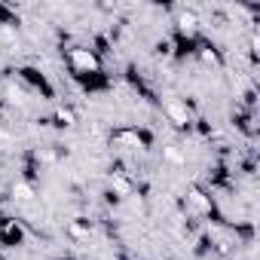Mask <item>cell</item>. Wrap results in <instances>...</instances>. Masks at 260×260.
I'll return each mask as SVG.
<instances>
[{
	"label": "cell",
	"mask_w": 260,
	"mask_h": 260,
	"mask_svg": "<svg viewBox=\"0 0 260 260\" xmlns=\"http://www.w3.org/2000/svg\"><path fill=\"white\" fill-rule=\"evenodd\" d=\"M0 239H7L10 245L22 242V226H19L16 220H4V226H0Z\"/></svg>",
	"instance_id": "8"
},
{
	"label": "cell",
	"mask_w": 260,
	"mask_h": 260,
	"mask_svg": "<svg viewBox=\"0 0 260 260\" xmlns=\"http://www.w3.org/2000/svg\"><path fill=\"white\" fill-rule=\"evenodd\" d=\"M55 119H58V125H64V128L77 125V113H74V107H58V110H55Z\"/></svg>",
	"instance_id": "10"
},
{
	"label": "cell",
	"mask_w": 260,
	"mask_h": 260,
	"mask_svg": "<svg viewBox=\"0 0 260 260\" xmlns=\"http://www.w3.org/2000/svg\"><path fill=\"white\" fill-rule=\"evenodd\" d=\"M162 156H166V162H172V166H178V169H181V166H187V156H184L178 147H166V150H162Z\"/></svg>",
	"instance_id": "12"
},
{
	"label": "cell",
	"mask_w": 260,
	"mask_h": 260,
	"mask_svg": "<svg viewBox=\"0 0 260 260\" xmlns=\"http://www.w3.org/2000/svg\"><path fill=\"white\" fill-rule=\"evenodd\" d=\"M0 226H4V214H0Z\"/></svg>",
	"instance_id": "14"
},
{
	"label": "cell",
	"mask_w": 260,
	"mask_h": 260,
	"mask_svg": "<svg viewBox=\"0 0 260 260\" xmlns=\"http://www.w3.org/2000/svg\"><path fill=\"white\" fill-rule=\"evenodd\" d=\"M71 236L86 239V236H89V226H83V223H77V220H74V223H71Z\"/></svg>",
	"instance_id": "13"
},
{
	"label": "cell",
	"mask_w": 260,
	"mask_h": 260,
	"mask_svg": "<svg viewBox=\"0 0 260 260\" xmlns=\"http://www.w3.org/2000/svg\"><path fill=\"white\" fill-rule=\"evenodd\" d=\"M199 16L193 13V10H187V13H178V31L184 34V37H196L199 34Z\"/></svg>",
	"instance_id": "5"
},
{
	"label": "cell",
	"mask_w": 260,
	"mask_h": 260,
	"mask_svg": "<svg viewBox=\"0 0 260 260\" xmlns=\"http://www.w3.org/2000/svg\"><path fill=\"white\" fill-rule=\"evenodd\" d=\"M7 101H10V104H19V107H25V104H28V95H25V89H22V86L7 83Z\"/></svg>",
	"instance_id": "9"
},
{
	"label": "cell",
	"mask_w": 260,
	"mask_h": 260,
	"mask_svg": "<svg viewBox=\"0 0 260 260\" xmlns=\"http://www.w3.org/2000/svg\"><path fill=\"white\" fill-rule=\"evenodd\" d=\"M10 193H13V199H16L19 205H31V202L37 199V193H34V187H31L28 181H16Z\"/></svg>",
	"instance_id": "6"
},
{
	"label": "cell",
	"mask_w": 260,
	"mask_h": 260,
	"mask_svg": "<svg viewBox=\"0 0 260 260\" xmlns=\"http://www.w3.org/2000/svg\"><path fill=\"white\" fill-rule=\"evenodd\" d=\"M110 187H113V193H116V196H122V199L135 196V184L128 181V178H122V175H113V178H110Z\"/></svg>",
	"instance_id": "7"
},
{
	"label": "cell",
	"mask_w": 260,
	"mask_h": 260,
	"mask_svg": "<svg viewBox=\"0 0 260 260\" xmlns=\"http://www.w3.org/2000/svg\"><path fill=\"white\" fill-rule=\"evenodd\" d=\"M162 110H166L169 122H172V125H178V128H187V125L193 122V113H190L187 101H181V98H169V101L162 104Z\"/></svg>",
	"instance_id": "4"
},
{
	"label": "cell",
	"mask_w": 260,
	"mask_h": 260,
	"mask_svg": "<svg viewBox=\"0 0 260 260\" xmlns=\"http://www.w3.org/2000/svg\"><path fill=\"white\" fill-rule=\"evenodd\" d=\"M184 205H187V211L196 214V217H211V214H214V199H211L205 190H199V187H190V190H187Z\"/></svg>",
	"instance_id": "2"
},
{
	"label": "cell",
	"mask_w": 260,
	"mask_h": 260,
	"mask_svg": "<svg viewBox=\"0 0 260 260\" xmlns=\"http://www.w3.org/2000/svg\"><path fill=\"white\" fill-rule=\"evenodd\" d=\"M64 58H68L71 74H77V77H95V74H101V55L95 49H89V46H71Z\"/></svg>",
	"instance_id": "1"
},
{
	"label": "cell",
	"mask_w": 260,
	"mask_h": 260,
	"mask_svg": "<svg viewBox=\"0 0 260 260\" xmlns=\"http://www.w3.org/2000/svg\"><path fill=\"white\" fill-rule=\"evenodd\" d=\"M110 141H113L116 147H122V150H147V138H144V132H138V128H132V125L116 128Z\"/></svg>",
	"instance_id": "3"
},
{
	"label": "cell",
	"mask_w": 260,
	"mask_h": 260,
	"mask_svg": "<svg viewBox=\"0 0 260 260\" xmlns=\"http://www.w3.org/2000/svg\"><path fill=\"white\" fill-rule=\"evenodd\" d=\"M196 55H199V58H202V64H208V68H217V64H220V58H217V52H214L211 46H199V49H196Z\"/></svg>",
	"instance_id": "11"
}]
</instances>
